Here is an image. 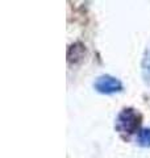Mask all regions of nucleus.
Returning a JSON list of instances; mask_svg holds the SVG:
<instances>
[{"instance_id": "nucleus-1", "label": "nucleus", "mask_w": 150, "mask_h": 158, "mask_svg": "<svg viewBox=\"0 0 150 158\" xmlns=\"http://www.w3.org/2000/svg\"><path fill=\"white\" fill-rule=\"evenodd\" d=\"M142 116L134 108H124L117 115L115 121V129L123 136H132L140 131Z\"/></svg>"}, {"instance_id": "nucleus-2", "label": "nucleus", "mask_w": 150, "mask_h": 158, "mask_svg": "<svg viewBox=\"0 0 150 158\" xmlns=\"http://www.w3.org/2000/svg\"><path fill=\"white\" fill-rule=\"evenodd\" d=\"M95 90L100 94H106V95H111V94L121 92L123 91V83L120 79L115 78L112 75H102L99 77L94 83Z\"/></svg>"}, {"instance_id": "nucleus-3", "label": "nucleus", "mask_w": 150, "mask_h": 158, "mask_svg": "<svg viewBox=\"0 0 150 158\" xmlns=\"http://www.w3.org/2000/svg\"><path fill=\"white\" fill-rule=\"evenodd\" d=\"M87 54V49L82 42H75L67 50V62L69 63H78L83 61Z\"/></svg>"}, {"instance_id": "nucleus-4", "label": "nucleus", "mask_w": 150, "mask_h": 158, "mask_svg": "<svg viewBox=\"0 0 150 158\" xmlns=\"http://www.w3.org/2000/svg\"><path fill=\"white\" fill-rule=\"evenodd\" d=\"M137 144L142 148H150V128H145V129L138 131Z\"/></svg>"}, {"instance_id": "nucleus-5", "label": "nucleus", "mask_w": 150, "mask_h": 158, "mask_svg": "<svg viewBox=\"0 0 150 158\" xmlns=\"http://www.w3.org/2000/svg\"><path fill=\"white\" fill-rule=\"evenodd\" d=\"M142 77L145 82L150 85V49L145 52V56L142 59Z\"/></svg>"}]
</instances>
